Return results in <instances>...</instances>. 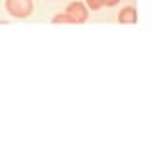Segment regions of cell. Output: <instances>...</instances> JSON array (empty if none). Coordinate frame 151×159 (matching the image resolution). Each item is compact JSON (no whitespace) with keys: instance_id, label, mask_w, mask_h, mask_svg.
Segmentation results:
<instances>
[{"instance_id":"1","label":"cell","mask_w":151,"mask_h":159,"mask_svg":"<svg viewBox=\"0 0 151 159\" xmlns=\"http://www.w3.org/2000/svg\"><path fill=\"white\" fill-rule=\"evenodd\" d=\"M6 10L11 17L25 19L32 13V0H6Z\"/></svg>"},{"instance_id":"2","label":"cell","mask_w":151,"mask_h":159,"mask_svg":"<svg viewBox=\"0 0 151 159\" xmlns=\"http://www.w3.org/2000/svg\"><path fill=\"white\" fill-rule=\"evenodd\" d=\"M66 15L76 23H85L87 21V8L81 4V2H72L68 8H66Z\"/></svg>"},{"instance_id":"3","label":"cell","mask_w":151,"mask_h":159,"mask_svg":"<svg viewBox=\"0 0 151 159\" xmlns=\"http://www.w3.org/2000/svg\"><path fill=\"white\" fill-rule=\"evenodd\" d=\"M117 19H119V23H130L132 25V23L138 21V13H136V10L132 8V6H127V8H123L119 11Z\"/></svg>"},{"instance_id":"4","label":"cell","mask_w":151,"mask_h":159,"mask_svg":"<svg viewBox=\"0 0 151 159\" xmlns=\"http://www.w3.org/2000/svg\"><path fill=\"white\" fill-rule=\"evenodd\" d=\"M51 21H53L55 25H59V23H72V25H74V21H72V19H70L66 13H64V15H55Z\"/></svg>"},{"instance_id":"5","label":"cell","mask_w":151,"mask_h":159,"mask_svg":"<svg viewBox=\"0 0 151 159\" xmlns=\"http://www.w3.org/2000/svg\"><path fill=\"white\" fill-rule=\"evenodd\" d=\"M87 6L91 10H100L104 6V0H87Z\"/></svg>"},{"instance_id":"6","label":"cell","mask_w":151,"mask_h":159,"mask_svg":"<svg viewBox=\"0 0 151 159\" xmlns=\"http://www.w3.org/2000/svg\"><path fill=\"white\" fill-rule=\"evenodd\" d=\"M119 2H121V0H104V6H115Z\"/></svg>"}]
</instances>
